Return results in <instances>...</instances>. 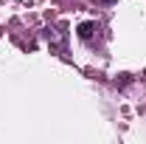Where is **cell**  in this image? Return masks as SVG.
<instances>
[{
  "instance_id": "cell-1",
  "label": "cell",
  "mask_w": 146,
  "mask_h": 144,
  "mask_svg": "<svg viewBox=\"0 0 146 144\" xmlns=\"http://www.w3.org/2000/svg\"><path fill=\"white\" fill-rule=\"evenodd\" d=\"M93 31H96V23H93V20H87V23L79 26V37H82V40H90Z\"/></svg>"
}]
</instances>
